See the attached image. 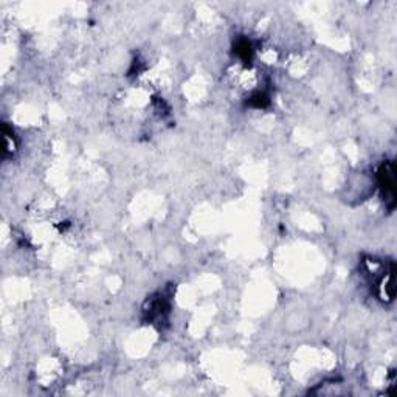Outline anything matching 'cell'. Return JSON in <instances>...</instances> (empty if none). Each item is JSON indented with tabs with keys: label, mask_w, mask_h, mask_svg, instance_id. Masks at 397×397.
<instances>
[{
	"label": "cell",
	"mask_w": 397,
	"mask_h": 397,
	"mask_svg": "<svg viewBox=\"0 0 397 397\" xmlns=\"http://www.w3.org/2000/svg\"><path fill=\"white\" fill-rule=\"evenodd\" d=\"M379 186L382 197L389 208L394 206L396 202V180H394V165L393 161H385L379 171Z\"/></svg>",
	"instance_id": "cell-1"
}]
</instances>
